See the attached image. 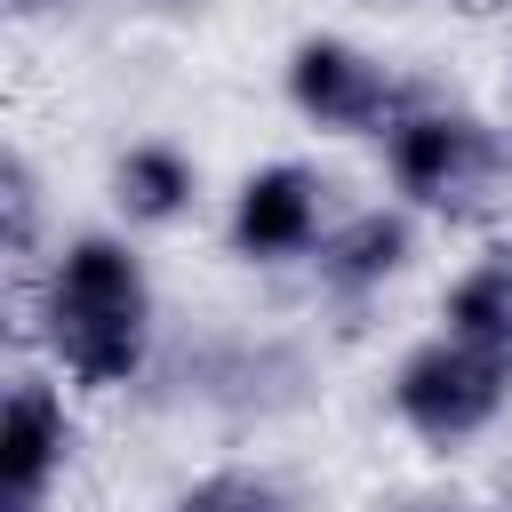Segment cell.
Listing matches in <instances>:
<instances>
[{"label":"cell","mask_w":512,"mask_h":512,"mask_svg":"<svg viewBox=\"0 0 512 512\" xmlns=\"http://www.w3.org/2000/svg\"><path fill=\"white\" fill-rule=\"evenodd\" d=\"M168 8H176V0H168Z\"/></svg>","instance_id":"11"},{"label":"cell","mask_w":512,"mask_h":512,"mask_svg":"<svg viewBox=\"0 0 512 512\" xmlns=\"http://www.w3.org/2000/svg\"><path fill=\"white\" fill-rule=\"evenodd\" d=\"M504 512H512V504H504Z\"/></svg>","instance_id":"12"},{"label":"cell","mask_w":512,"mask_h":512,"mask_svg":"<svg viewBox=\"0 0 512 512\" xmlns=\"http://www.w3.org/2000/svg\"><path fill=\"white\" fill-rule=\"evenodd\" d=\"M176 512H288V496L256 472H208L176 496Z\"/></svg>","instance_id":"10"},{"label":"cell","mask_w":512,"mask_h":512,"mask_svg":"<svg viewBox=\"0 0 512 512\" xmlns=\"http://www.w3.org/2000/svg\"><path fill=\"white\" fill-rule=\"evenodd\" d=\"M400 256H408V224L400 216H352L328 248H320V272L336 280V288H376L384 272H400Z\"/></svg>","instance_id":"8"},{"label":"cell","mask_w":512,"mask_h":512,"mask_svg":"<svg viewBox=\"0 0 512 512\" xmlns=\"http://www.w3.org/2000/svg\"><path fill=\"white\" fill-rule=\"evenodd\" d=\"M392 176L408 200L448 216H504L512 208V152L456 112H408L392 120Z\"/></svg>","instance_id":"2"},{"label":"cell","mask_w":512,"mask_h":512,"mask_svg":"<svg viewBox=\"0 0 512 512\" xmlns=\"http://www.w3.org/2000/svg\"><path fill=\"white\" fill-rule=\"evenodd\" d=\"M64 456V408L48 400V384H16L0 408V496L8 512H40V488Z\"/></svg>","instance_id":"6"},{"label":"cell","mask_w":512,"mask_h":512,"mask_svg":"<svg viewBox=\"0 0 512 512\" xmlns=\"http://www.w3.org/2000/svg\"><path fill=\"white\" fill-rule=\"evenodd\" d=\"M448 336H464V344H480V352H504L512 360V256H488V264H472L456 288H448Z\"/></svg>","instance_id":"7"},{"label":"cell","mask_w":512,"mask_h":512,"mask_svg":"<svg viewBox=\"0 0 512 512\" xmlns=\"http://www.w3.org/2000/svg\"><path fill=\"white\" fill-rule=\"evenodd\" d=\"M48 344L80 384H128L144 360V272L120 240H72L48 280Z\"/></svg>","instance_id":"1"},{"label":"cell","mask_w":512,"mask_h":512,"mask_svg":"<svg viewBox=\"0 0 512 512\" xmlns=\"http://www.w3.org/2000/svg\"><path fill=\"white\" fill-rule=\"evenodd\" d=\"M504 384H512V360L504 352H480L464 336H440V344L408 352V368L392 384V408L408 416V432H424V440L448 448V440L480 432L504 408Z\"/></svg>","instance_id":"3"},{"label":"cell","mask_w":512,"mask_h":512,"mask_svg":"<svg viewBox=\"0 0 512 512\" xmlns=\"http://www.w3.org/2000/svg\"><path fill=\"white\" fill-rule=\"evenodd\" d=\"M312 232H320V184L304 168H264L240 184V208H232L240 256H296L312 248Z\"/></svg>","instance_id":"5"},{"label":"cell","mask_w":512,"mask_h":512,"mask_svg":"<svg viewBox=\"0 0 512 512\" xmlns=\"http://www.w3.org/2000/svg\"><path fill=\"white\" fill-rule=\"evenodd\" d=\"M288 96L320 120V128H376V120H392V80L360 56V48H344V40H304L296 48V64H288Z\"/></svg>","instance_id":"4"},{"label":"cell","mask_w":512,"mask_h":512,"mask_svg":"<svg viewBox=\"0 0 512 512\" xmlns=\"http://www.w3.org/2000/svg\"><path fill=\"white\" fill-rule=\"evenodd\" d=\"M112 184H120V208L144 216V224H168V216L192 200V168H184V152H168V144H136Z\"/></svg>","instance_id":"9"}]
</instances>
